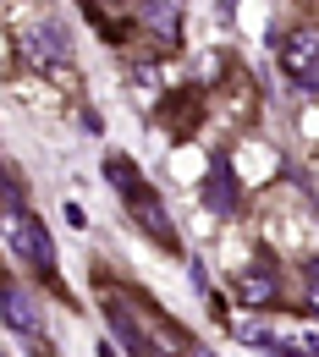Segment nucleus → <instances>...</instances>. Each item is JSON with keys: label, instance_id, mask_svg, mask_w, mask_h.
<instances>
[{"label": "nucleus", "instance_id": "obj_10", "mask_svg": "<svg viewBox=\"0 0 319 357\" xmlns=\"http://www.w3.org/2000/svg\"><path fill=\"white\" fill-rule=\"evenodd\" d=\"M133 89H138V105H143V110H154V105H160V72H154V66H138L133 72Z\"/></svg>", "mask_w": 319, "mask_h": 357}, {"label": "nucleus", "instance_id": "obj_3", "mask_svg": "<svg viewBox=\"0 0 319 357\" xmlns=\"http://www.w3.org/2000/svg\"><path fill=\"white\" fill-rule=\"evenodd\" d=\"M28 55H34V66L50 72L55 83H66V89L77 83V77H72V39H66L61 22H39V28L28 33Z\"/></svg>", "mask_w": 319, "mask_h": 357}, {"label": "nucleus", "instance_id": "obj_12", "mask_svg": "<svg viewBox=\"0 0 319 357\" xmlns=\"http://www.w3.org/2000/svg\"><path fill=\"white\" fill-rule=\"evenodd\" d=\"M6 6H28V0H6Z\"/></svg>", "mask_w": 319, "mask_h": 357}, {"label": "nucleus", "instance_id": "obj_8", "mask_svg": "<svg viewBox=\"0 0 319 357\" xmlns=\"http://www.w3.org/2000/svg\"><path fill=\"white\" fill-rule=\"evenodd\" d=\"M143 22H149L165 45H177V33H182V6H177V0H149V6H143Z\"/></svg>", "mask_w": 319, "mask_h": 357}, {"label": "nucleus", "instance_id": "obj_11", "mask_svg": "<svg viewBox=\"0 0 319 357\" xmlns=\"http://www.w3.org/2000/svg\"><path fill=\"white\" fill-rule=\"evenodd\" d=\"M303 297H309V313H319V253L303 259Z\"/></svg>", "mask_w": 319, "mask_h": 357}, {"label": "nucleus", "instance_id": "obj_9", "mask_svg": "<svg viewBox=\"0 0 319 357\" xmlns=\"http://www.w3.org/2000/svg\"><path fill=\"white\" fill-rule=\"evenodd\" d=\"M6 324H11V330H39V319L28 313V297H22L17 280H6Z\"/></svg>", "mask_w": 319, "mask_h": 357}, {"label": "nucleus", "instance_id": "obj_4", "mask_svg": "<svg viewBox=\"0 0 319 357\" xmlns=\"http://www.w3.org/2000/svg\"><path fill=\"white\" fill-rule=\"evenodd\" d=\"M281 66H286V77L292 83H314V72H319V28L314 22H303V28H292L286 39H281Z\"/></svg>", "mask_w": 319, "mask_h": 357}, {"label": "nucleus", "instance_id": "obj_2", "mask_svg": "<svg viewBox=\"0 0 319 357\" xmlns=\"http://www.w3.org/2000/svg\"><path fill=\"white\" fill-rule=\"evenodd\" d=\"M6 242H11V253L22 259L28 269H39L45 280H55V248H50V231L45 220H34L28 209H6Z\"/></svg>", "mask_w": 319, "mask_h": 357}, {"label": "nucleus", "instance_id": "obj_7", "mask_svg": "<svg viewBox=\"0 0 319 357\" xmlns=\"http://www.w3.org/2000/svg\"><path fill=\"white\" fill-rule=\"evenodd\" d=\"M237 171H231V160H221V165H215V176H209V187H204V198H209V209H215V215H231V209H237Z\"/></svg>", "mask_w": 319, "mask_h": 357}, {"label": "nucleus", "instance_id": "obj_1", "mask_svg": "<svg viewBox=\"0 0 319 357\" xmlns=\"http://www.w3.org/2000/svg\"><path fill=\"white\" fill-rule=\"evenodd\" d=\"M105 171L116 176V192H121L127 215H133V220L143 225V231H149L154 242H160V248H171V253H177V248H182V236H177V225L165 220V204H160V198H154V192L143 187L138 165H133V160H116V154H110V160H105Z\"/></svg>", "mask_w": 319, "mask_h": 357}, {"label": "nucleus", "instance_id": "obj_5", "mask_svg": "<svg viewBox=\"0 0 319 357\" xmlns=\"http://www.w3.org/2000/svg\"><path fill=\"white\" fill-rule=\"evenodd\" d=\"M237 297H242V308H275V303H281V286H275V275L270 269H237Z\"/></svg>", "mask_w": 319, "mask_h": 357}, {"label": "nucleus", "instance_id": "obj_6", "mask_svg": "<svg viewBox=\"0 0 319 357\" xmlns=\"http://www.w3.org/2000/svg\"><path fill=\"white\" fill-rule=\"evenodd\" d=\"M105 319H110V335L127 347L133 357H154V347L143 341V330H138V313L133 308H121V303H105Z\"/></svg>", "mask_w": 319, "mask_h": 357}]
</instances>
